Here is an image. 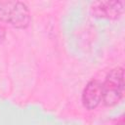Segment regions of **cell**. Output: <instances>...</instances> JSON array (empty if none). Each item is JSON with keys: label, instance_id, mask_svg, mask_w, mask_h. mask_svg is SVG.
Masks as SVG:
<instances>
[{"label": "cell", "instance_id": "cell-1", "mask_svg": "<svg viewBox=\"0 0 125 125\" xmlns=\"http://www.w3.org/2000/svg\"><path fill=\"white\" fill-rule=\"evenodd\" d=\"M124 86V68L117 66L111 69L102 84V102L107 106L116 104L123 97Z\"/></svg>", "mask_w": 125, "mask_h": 125}, {"label": "cell", "instance_id": "cell-5", "mask_svg": "<svg viewBox=\"0 0 125 125\" xmlns=\"http://www.w3.org/2000/svg\"><path fill=\"white\" fill-rule=\"evenodd\" d=\"M5 36H6V30H5L4 26L0 23V43L3 42V40L5 39Z\"/></svg>", "mask_w": 125, "mask_h": 125}, {"label": "cell", "instance_id": "cell-3", "mask_svg": "<svg viewBox=\"0 0 125 125\" xmlns=\"http://www.w3.org/2000/svg\"><path fill=\"white\" fill-rule=\"evenodd\" d=\"M93 15L100 19L115 20L118 19L124 12V4L122 1L106 0L97 1L92 4L91 7Z\"/></svg>", "mask_w": 125, "mask_h": 125}, {"label": "cell", "instance_id": "cell-4", "mask_svg": "<svg viewBox=\"0 0 125 125\" xmlns=\"http://www.w3.org/2000/svg\"><path fill=\"white\" fill-rule=\"evenodd\" d=\"M102 83L98 80H91L83 90L82 103L88 109H95L102 102Z\"/></svg>", "mask_w": 125, "mask_h": 125}, {"label": "cell", "instance_id": "cell-2", "mask_svg": "<svg viewBox=\"0 0 125 125\" xmlns=\"http://www.w3.org/2000/svg\"><path fill=\"white\" fill-rule=\"evenodd\" d=\"M0 19L16 28H25L30 22V13L23 2L0 1Z\"/></svg>", "mask_w": 125, "mask_h": 125}]
</instances>
